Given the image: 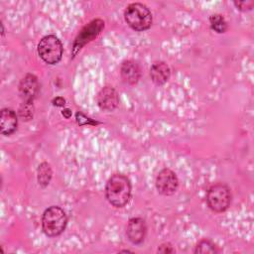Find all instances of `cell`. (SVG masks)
<instances>
[{"label": "cell", "instance_id": "6da1fadb", "mask_svg": "<svg viewBox=\"0 0 254 254\" xmlns=\"http://www.w3.org/2000/svg\"><path fill=\"white\" fill-rule=\"evenodd\" d=\"M107 200L115 207H123L131 196V184L129 179L122 174L112 175L105 187Z\"/></svg>", "mask_w": 254, "mask_h": 254}, {"label": "cell", "instance_id": "7a4b0ae2", "mask_svg": "<svg viewBox=\"0 0 254 254\" xmlns=\"http://www.w3.org/2000/svg\"><path fill=\"white\" fill-rule=\"evenodd\" d=\"M66 223L67 217L65 212L56 205L47 208L42 217L43 231L49 237L60 235L64 230Z\"/></svg>", "mask_w": 254, "mask_h": 254}, {"label": "cell", "instance_id": "3957f363", "mask_svg": "<svg viewBox=\"0 0 254 254\" xmlns=\"http://www.w3.org/2000/svg\"><path fill=\"white\" fill-rule=\"evenodd\" d=\"M126 23L135 31L148 30L152 25V14L147 6L141 3L128 5L124 12Z\"/></svg>", "mask_w": 254, "mask_h": 254}, {"label": "cell", "instance_id": "277c9868", "mask_svg": "<svg viewBox=\"0 0 254 254\" xmlns=\"http://www.w3.org/2000/svg\"><path fill=\"white\" fill-rule=\"evenodd\" d=\"M208 207L215 212H222L228 208L231 202L230 189L222 183L212 185L206 193Z\"/></svg>", "mask_w": 254, "mask_h": 254}, {"label": "cell", "instance_id": "5b68a950", "mask_svg": "<svg viewBox=\"0 0 254 254\" xmlns=\"http://www.w3.org/2000/svg\"><path fill=\"white\" fill-rule=\"evenodd\" d=\"M38 54L45 63L58 64L63 56V45L55 35L45 36L38 45Z\"/></svg>", "mask_w": 254, "mask_h": 254}, {"label": "cell", "instance_id": "8992f818", "mask_svg": "<svg viewBox=\"0 0 254 254\" xmlns=\"http://www.w3.org/2000/svg\"><path fill=\"white\" fill-rule=\"evenodd\" d=\"M104 28V22L100 19H95L89 22L87 25L83 27V29L77 35L74 43H73V51L72 55L75 56L76 53L87 43L92 41Z\"/></svg>", "mask_w": 254, "mask_h": 254}, {"label": "cell", "instance_id": "52a82bcc", "mask_svg": "<svg viewBox=\"0 0 254 254\" xmlns=\"http://www.w3.org/2000/svg\"><path fill=\"white\" fill-rule=\"evenodd\" d=\"M179 181L176 174L170 169H163L156 178V188L163 195H171L176 192Z\"/></svg>", "mask_w": 254, "mask_h": 254}, {"label": "cell", "instance_id": "ba28073f", "mask_svg": "<svg viewBox=\"0 0 254 254\" xmlns=\"http://www.w3.org/2000/svg\"><path fill=\"white\" fill-rule=\"evenodd\" d=\"M147 233L145 220L140 217L131 218L126 226V235L133 244H140L144 241Z\"/></svg>", "mask_w": 254, "mask_h": 254}, {"label": "cell", "instance_id": "9c48e42d", "mask_svg": "<svg viewBox=\"0 0 254 254\" xmlns=\"http://www.w3.org/2000/svg\"><path fill=\"white\" fill-rule=\"evenodd\" d=\"M39 90V82L34 74H26L20 81L19 92L24 102L32 103Z\"/></svg>", "mask_w": 254, "mask_h": 254}, {"label": "cell", "instance_id": "30bf717a", "mask_svg": "<svg viewBox=\"0 0 254 254\" xmlns=\"http://www.w3.org/2000/svg\"><path fill=\"white\" fill-rule=\"evenodd\" d=\"M97 103L102 110H106V111L114 110L119 103V97L116 90L111 86L103 87L98 92Z\"/></svg>", "mask_w": 254, "mask_h": 254}, {"label": "cell", "instance_id": "8fae6325", "mask_svg": "<svg viewBox=\"0 0 254 254\" xmlns=\"http://www.w3.org/2000/svg\"><path fill=\"white\" fill-rule=\"evenodd\" d=\"M122 79L128 84H135L141 76V69L137 63L133 61H125L120 68Z\"/></svg>", "mask_w": 254, "mask_h": 254}, {"label": "cell", "instance_id": "7c38bea8", "mask_svg": "<svg viewBox=\"0 0 254 254\" xmlns=\"http://www.w3.org/2000/svg\"><path fill=\"white\" fill-rule=\"evenodd\" d=\"M171 70L169 65L164 62H156L150 68V76L154 83L162 85L170 78Z\"/></svg>", "mask_w": 254, "mask_h": 254}, {"label": "cell", "instance_id": "4fadbf2b", "mask_svg": "<svg viewBox=\"0 0 254 254\" xmlns=\"http://www.w3.org/2000/svg\"><path fill=\"white\" fill-rule=\"evenodd\" d=\"M17 116L16 113L9 109L4 108L1 111L0 117V131L3 135H11L17 129Z\"/></svg>", "mask_w": 254, "mask_h": 254}, {"label": "cell", "instance_id": "5bb4252c", "mask_svg": "<svg viewBox=\"0 0 254 254\" xmlns=\"http://www.w3.org/2000/svg\"><path fill=\"white\" fill-rule=\"evenodd\" d=\"M52 178V170L48 163H42L38 169V182L42 187L49 185Z\"/></svg>", "mask_w": 254, "mask_h": 254}, {"label": "cell", "instance_id": "9a60e30c", "mask_svg": "<svg viewBox=\"0 0 254 254\" xmlns=\"http://www.w3.org/2000/svg\"><path fill=\"white\" fill-rule=\"evenodd\" d=\"M209 22H210L211 29L217 33H224L227 29V24L225 19L219 14L211 15L209 18Z\"/></svg>", "mask_w": 254, "mask_h": 254}, {"label": "cell", "instance_id": "2e32d148", "mask_svg": "<svg viewBox=\"0 0 254 254\" xmlns=\"http://www.w3.org/2000/svg\"><path fill=\"white\" fill-rule=\"evenodd\" d=\"M194 252L195 253H216L217 249L211 241L207 239H203L197 243Z\"/></svg>", "mask_w": 254, "mask_h": 254}, {"label": "cell", "instance_id": "e0dca14e", "mask_svg": "<svg viewBox=\"0 0 254 254\" xmlns=\"http://www.w3.org/2000/svg\"><path fill=\"white\" fill-rule=\"evenodd\" d=\"M19 114L25 120H29L31 117H33V105H32V103L23 102L22 106L20 107Z\"/></svg>", "mask_w": 254, "mask_h": 254}, {"label": "cell", "instance_id": "ac0fdd59", "mask_svg": "<svg viewBox=\"0 0 254 254\" xmlns=\"http://www.w3.org/2000/svg\"><path fill=\"white\" fill-rule=\"evenodd\" d=\"M237 7V9L242 10V11H246V10H250L253 6V2L252 1H238L234 3Z\"/></svg>", "mask_w": 254, "mask_h": 254}, {"label": "cell", "instance_id": "d6986e66", "mask_svg": "<svg viewBox=\"0 0 254 254\" xmlns=\"http://www.w3.org/2000/svg\"><path fill=\"white\" fill-rule=\"evenodd\" d=\"M175 250L173 249V247L171 246V244L169 243H165V244H162L159 248H158V252H161V253H173Z\"/></svg>", "mask_w": 254, "mask_h": 254}, {"label": "cell", "instance_id": "ffe728a7", "mask_svg": "<svg viewBox=\"0 0 254 254\" xmlns=\"http://www.w3.org/2000/svg\"><path fill=\"white\" fill-rule=\"evenodd\" d=\"M54 104L57 106H64V99L62 97H57L56 99H54Z\"/></svg>", "mask_w": 254, "mask_h": 254}, {"label": "cell", "instance_id": "44dd1931", "mask_svg": "<svg viewBox=\"0 0 254 254\" xmlns=\"http://www.w3.org/2000/svg\"><path fill=\"white\" fill-rule=\"evenodd\" d=\"M63 114H64L66 118H68V117L70 116V111H69V109H65V110L63 112Z\"/></svg>", "mask_w": 254, "mask_h": 254}]
</instances>
